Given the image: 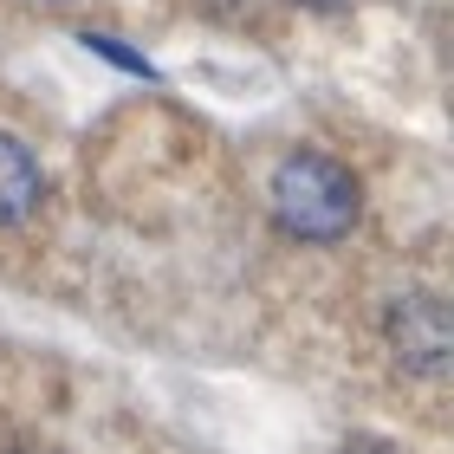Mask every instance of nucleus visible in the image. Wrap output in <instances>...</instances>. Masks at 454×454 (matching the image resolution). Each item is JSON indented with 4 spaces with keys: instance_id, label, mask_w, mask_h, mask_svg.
<instances>
[{
    "instance_id": "nucleus-5",
    "label": "nucleus",
    "mask_w": 454,
    "mask_h": 454,
    "mask_svg": "<svg viewBox=\"0 0 454 454\" xmlns=\"http://www.w3.org/2000/svg\"><path fill=\"white\" fill-rule=\"evenodd\" d=\"M344 454H396L389 442H370V435H357V442H344Z\"/></svg>"
},
{
    "instance_id": "nucleus-3",
    "label": "nucleus",
    "mask_w": 454,
    "mask_h": 454,
    "mask_svg": "<svg viewBox=\"0 0 454 454\" xmlns=\"http://www.w3.org/2000/svg\"><path fill=\"white\" fill-rule=\"evenodd\" d=\"M39 208V162L20 137H0V227L27 221Z\"/></svg>"
},
{
    "instance_id": "nucleus-1",
    "label": "nucleus",
    "mask_w": 454,
    "mask_h": 454,
    "mask_svg": "<svg viewBox=\"0 0 454 454\" xmlns=\"http://www.w3.org/2000/svg\"><path fill=\"white\" fill-rule=\"evenodd\" d=\"M273 215L299 240H344L350 221H357V182H350L344 162L318 156V150H299L273 176Z\"/></svg>"
},
{
    "instance_id": "nucleus-4",
    "label": "nucleus",
    "mask_w": 454,
    "mask_h": 454,
    "mask_svg": "<svg viewBox=\"0 0 454 454\" xmlns=\"http://www.w3.org/2000/svg\"><path fill=\"white\" fill-rule=\"evenodd\" d=\"M85 46H91V52H105L111 66H123V72H143V78H150V59H143V52H130V46H123V39H105V33H85Z\"/></svg>"
},
{
    "instance_id": "nucleus-6",
    "label": "nucleus",
    "mask_w": 454,
    "mask_h": 454,
    "mask_svg": "<svg viewBox=\"0 0 454 454\" xmlns=\"http://www.w3.org/2000/svg\"><path fill=\"white\" fill-rule=\"evenodd\" d=\"M312 7H338V0H312Z\"/></svg>"
},
{
    "instance_id": "nucleus-7",
    "label": "nucleus",
    "mask_w": 454,
    "mask_h": 454,
    "mask_svg": "<svg viewBox=\"0 0 454 454\" xmlns=\"http://www.w3.org/2000/svg\"><path fill=\"white\" fill-rule=\"evenodd\" d=\"M221 7H240V0H221Z\"/></svg>"
},
{
    "instance_id": "nucleus-2",
    "label": "nucleus",
    "mask_w": 454,
    "mask_h": 454,
    "mask_svg": "<svg viewBox=\"0 0 454 454\" xmlns=\"http://www.w3.org/2000/svg\"><path fill=\"white\" fill-rule=\"evenodd\" d=\"M389 344H396L403 370H416V377H442L448 357H454L448 305L442 299H403L396 312H389Z\"/></svg>"
}]
</instances>
